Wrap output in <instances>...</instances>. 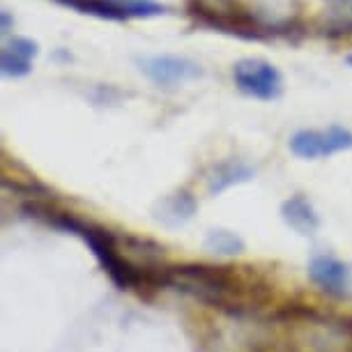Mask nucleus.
<instances>
[{"label":"nucleus","instance_id":"nucleus-10","mask_svg":"<svg viewBox=\"0 0 352 352\" xmlns=\"http://www.w3.org/2000/svg\"><path fill=\"white\" fill-rule=\"evenodd\" d=\"M39 53L37 42H32L28 37H14L5 44L3 49V58H0V65H3V74L19 78L25 76L32 69V58Z\"/></svg>","mask_w":352,"mask_h":352},{"label":"nucleus","instance_id":"nucleus-12","mask_svg":"<svg viewBox=\"0 0 352 352\" xmlns=\"http://www.w3.org/2000/svg\"><path fill=\"white\" fill-rule=\"evenodd\" d=\"M205 249L214 256L232 258V256H240L244 251V240L232 230L212 228V230H208V235H205Z\"/></svg>","mask_w":352,"mask_h":352},{"label":"nucleus","instance_id":"nucleus-13","mask_svg":"<svg viewBox=\"0 0 352 352\" xmlns=\"http://www.w3.org/2000/svg\"><path fill=\"white\" fill-rule=\"evenodd\" d=\"M324 23L329 28L327 32H334V35L352 32V0H329Z\"/></svg>","mask_w":352,"mask_h":352},{"label":"nucleus","instance_id":"nucleus-8","mask_svg":"<svg viewBox=\"0 0 352 352\" xmlns=\"http://www.w3.org/2000/svg\"><path fill=\"white\" fill-rule=\"evenodd\" d=\"M281 219L290 230H295L302 237L316 235L318 228H320V217H318L316 208L302 194L290 196L288 201L281 203Z\"/></svg>","mask_w":352,"mask_h":352},{"label":"nucleus","instance_id":"nucleus-6","mask_svg":"<svg viewBox=\"0 0 352 352\" xmlns=\"http://www.w3.org/2000/svg\"><path fill=\"white\" fill-rule=\"evenodd\" d=\"M138 65H141L143 74L162 88H175V85L194 81L203 74L201 65L180 56H150L141 58Z\"/></svg>","mask_w":352,"mask_h":352},{"label":"nucleus","instance_id":"nucleus-4","mask_svg":"<svg viewBox=\"0 0 352 352\" xmlns=\"http://www.w3.org/2000/svg\"><path fill=\"white\" fill-rule=\"evenodd\" d=\"M232 81L244 95L261 99V102H274L283 92V78L274 65L258 58H244L232 67Z\"/></svg>","mask_w":352,"mask_h":352},{"label":"nucleus","instance_id":"nucleus-2","mask_svg":"<svg viewBox=\"0 0 352 352\" xmlns=\"http://www.w3.org/2000/svg\"><path fill=\"white\" fill-rule=\"evenodd\" d=\"M25 210H37V212H44L46 221L56 228H60L65 232H72V235L81 237V240L88 244L90 251L95 254V258L99 261V265L104 267L106 274L111 276V281L118 285L120 290H138V292H145V290H155L148 278H145L141 272H136L131 267V263L124 258V251H122V240L118 235H113L111 230H104L99 226H92V223H85L81 219L67 214V212H49L44 208H25Z\"/></svg>","mask_w":352,"mask_h":352},{"label":"nucleus","instance_id":"nucleus-3","mask_svg":"<svg viewBox=\"0 0 352 352\" xmlns=\"http://www.w3.org/2000/svg\"><path fill=\"white\" fill-rule=\"evenodd\" d=\"M285 352H352V322L309 309L278 316Z\"/></svg>","mask_w":352,"mask_h":352},{"label":"nucleus","instance_id":"nucleus-16","mask_svg":"<svg viewBox=\"0 0 352 352\" xmlns=\"http://www.w3.org/2000/svg\"><path fill=\"white\" fill-rule=\"evenodd\" d=\"M8 25H10V16L8 12H3V32H8Z\"/></svg>","mask_w":352,"mask_h":352},{"label":"nucleus","instance_id":"nucleus-15","mask_svg":"<svg viewBox=\"0 0 352 352\" xmlns=\"http://www.w3.org/2000/svg\"><path fill=\"white\" fill-rule=\"evenodd\" d=\"M109 3L116 5V8L124 14V19L127 16H155V14H162L164 12L162 5L150 3V0H109Z\"/></svg>","mask_w":352,"mask_h":352},{"label":"nucleus","instance_id":"nucleus-17","mask_svg":"<svg viewBox=\"0 0 352 352\" xmlns=\"http://www.w3.org/2000/svg\"><path fill=\"white\" fill-rule=\"evenodd\" d=\"M345 60H348V65H350V67H352V53H350L348 58H345Z\"/></svg>","mask_w":352,"mask_h":352},{"label":"nucleus","instance_id":"nucleus-11","mask_svg":"<svg viewBox=\"0 0 352 352\" xmlns=\"http://www.w3.org/2000/svg\"><path fill=\"white\" fill-rule=\"evenodd\" d=\"M254 175H256V168L249 166L247 162H240V159L221 162V164H217L208 175V194L219 196V194H223L226 189L235 187V184L254 180Z\"/></svg>","mask_w":352,"mask_h":352},{"label":"nucleus","instance_id":"nucleus-9","mask_svg":"<svg viewBox=\"0 0 352 352\" xmlns=\"http://www.w3.org/2000/svg\"><path fill=\"white\" fill-rule=\"evenodd\" d=\"M198 210L196 198L189 194V191H177V194H170L162 198L155 208V219L162 226H168V228H180L187 221H191Z\"/></svg>","mask_w":352,"mask_h":352},{"label":"nucleus","instance_id":"nucleus-1","mask_svg":"<svg viewBox=\"0 0 352 352\" xmlns=\"http://www.w3.org/2000/svg\"><path fill=\"white\" fill-rule=\"evenodd\" d=\"M162 285L184 292L230 316L251 314L265 300L261 283L249 281L232 267H214V265H173L164 270Z\"/></svg>","mask_w":352,"mask_h":352},{"label":"nucleus","instance_id":"nucleus-14","mask_svg":"<svg viewBox=\"0 0 352 352\" xmlns=\"http://www.w3.org/2000/svg\"><path fill=\"white\" fill-rule=\"evenodd\" d=\"M58 3L69 5V8L83 12V14H97L102 19H124L122 12L109 0H58Z\"/></svg>","mask_w":352,"mask_h":352},{"label":"nucleus","instance_id":"nucleus-7","mask_svg":"<svg viewBox=\"0 0 352 352\" xmlns=\"http://www.w3.org/2000/svg\"><path fill=\"white\" fill-rule=\"evenodd\" d=\"M309 278L331 297H348L352 292V267L341 258L318 254L309 261Z\"/></svg>","mask_w":352,"mask_h":352},{"label":"nucleus","instance_id":"nucleus-5","mask_svg":"<svg viewBox=\"0 0 352 352\" xmlns=\"http://www.w3.org/2000/svg\"><path fill=\"white\" fill-rule=\"evenodd\" d=\"M292 155L300 159H322L352 150V131L331 124L327 129H302L290 138Z\"/></svg>","mask_w":352,"mask_h":352}]
</instances>
